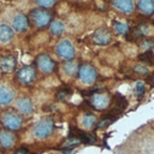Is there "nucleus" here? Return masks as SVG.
<instances>
[{
  "label": "nucleus",
  "mask_w": 154,
  "mask_h": 154,
  "mask_svg": "<svg viewBox=\"0 0 154 154\" xmlns=\"http://www.w3.org/2000/svg\"><path fill=\"white\" fill-rule=\"evenodd\" d=\"M93 41L97 45H107L111 41V34L103 28L97 29L93 35Z\"/></svg>",
  "instance_id": "nucleus-11"
},
{
  "label": "nucleus",
  "mask_w": 154,
  "mask_h": 154,
  "mask_svg": "<svg viewBox=\"0 0 154 154\" xmlns=\"http://www.w3.org/2000/svg\"><path fill=\"white\" fill-rule=\"evenodd\" d=\"M146 91V88H144V83L143 82H137L136 83V87H135V93L137 96H142Z\"/></svg>",
  "instance_id": "nucleus-24"
},
{
  "label": "nucleus",
  "mask_w": 154,
  "mask_h": 154,
  "mask_svg": "<svg viewBox=\"0 0 154 154\" xmlns=\"http://www.w3.org/2000/svg\"><path fill=\"white\" fill-rule=\"evenodd\" d=\"M16 154H28V152L25 149H19V150L16 152Z\"/></svg>",
  "instance_id": "nucleus-29"
},
{
  "label": "nucleus",
  "mask_w": 154,
  "mask_h": 154,
  "mask_svg": "<svg viewBox=\"0 0 154 154\" xmlns=\"http://www.w3.org/2000/svg\"><path fill=\"white\" fill-rule=\"evenodd\" d=\"M49 30H51V32H52L53 35H60V34L64 32L65 26H64L63 22H60V20H54V22H52V24H51V26H49Z\"/></svg>",
  "instance_id": "nucleus-19"
},
{
  "label": "nucleus",
  "mask_w": 154,
  "mask_h": 154,
  "mask_svg": "<svg viewBox=\"0 0 154 154\" xmlns=\"http://www.w3.org/2000/svg\"><path fill=\"white\" fill-rule=\"evenodd\" d=\"M78 77L84 84H90L96 79V71L90 65H82L78 69Z\"/></svg>",
  "instance_id": "nucleus-6"
},
{
  "label": "nucleus",
  "mask_w": 154,
  "mask_h": 154,
  "mask_svg": "<svg viewBox=\"0 0 154 154\" xmlns=\"http://www.w3.org/2000/svg\"><path fill=\"white\" fill-rule=\"evenodd\" d=\"M137 6H138V10L147 16L154 12V0H138Z\"/></svg>",
  "instance_id": "nucleus-18"
},
{
  "label": "nucleus",
  "mask_w": 154,
  "mask_h": 154,
  "mask_svg": "<svg viewBox=\"0 0 154 154\" xmlns=\"http://www.w3.org/2000/svg\"><path fill=\"white\" fill-rule=\"evenodd\" d=\"M67 94H69V91H67V90H64V91H59V93L57 94V96H58L59 99H64L65 96H67Z\"/></svg>",
  "instance_id": "nucleus-28"
},
{
  "label": "nucleus",
  "mask_w": 154,
  "mask_h": 154,
  "mask_svg": "<svg viewBox=\"0 0 154 154\" xmlns=\"http://www.w3.org/2000/svg\"><path fill=\"white\" fill-rule=\"evenodd\" d=\"M57 0H36V4L41 7H52L55 4Z\"/></svg>",
  "instance_id": "nucleus-25"
},
{
  "label": "nucleus",
  "mask_w": 154,
  "mask_h": 154,
  "mask_svg": "<svg viewBox=\"0 0 154 154\" xmlns=\"http://www.w3.org/2000/svg\"><path fill=\"white\" fill-rule=\"evenodd\" d=\"M54 130V122L52 118H43L36 123L34 128V135L37 138H46L52 135Z\"/></svg>",
  "instance_id": "nucleus-2"
},
{
  "label": "nucleus",
  "mask_w": 154,
  "mask_h": 154,
  "mask_svg": "<svg viewBox=\"0 0 154 154\" xmlns=\"http://www.w3.org/2000/svg\"><path fill=\"white\" fill-rule=\"evenodd\" d=\"M95 122H96V118H95V116L91 114V113H87V114H84L83 118H82V125H83L84 128H87V129L91 128V126L95 124Z\"/></svg>",
  "instance_id": "nucleus-21"
},
{
  "label": "nucleus",
  "mask_w": 154,
  "mask_h": 154,
  "mask_svg": "<svg viewBox=\"0 0 154 154\" xmlns=\"http://www.w3.org/2000/svg\"><path fill=\"white\" fill-rule=\"evenodd\" d=\"M16 67V59L12 55H6L0 60V70L5 73L12 72Z\"/></svg>",
  "instance_id": "nucleus-13"
},
{
  "label": "nucleus",
  "mask_w": 154,
  "mask_h": 154,
  "mask_svg": "<svg viewBox=\"0 0 154 154\" xmlns=\"http://www.w3.org/2000/svg\"><path fill=\"white\" fill-rule=\"evenodd\" d=\"M35 70L31 66H24L17 72V79L22 84H30L35 79Z\"/></svg>",
  "instance_id": "nucleus-8"
},
{
  "label": "nucleus",
  "mask_w": 154,
  "mask_h": 154,
  "mask_svg": "<svg viewBox=\"0 0 154 154\" xmlns=\"http://www.w3.org/2000/svg\"><path fill=\"white\" fill-rule=\"evenodd\" d=\"M1 123L2 125L8 130H18L22 128L23 119L20 116L13 113V112H5L1 116Z\"/></svg>",
  "instance_id": "nucleus-3"
},
{
  "label": "nucleus",
  "mask_w": 154,
  "mask_h": 154,
  "mask_svg": "<svg viewBox=\"0 0 154 154\" xmlns=\"http://www.w3.org/2000/svg\"><path fill=\"white\" fill-rule=\"evenodd\" d=\"M14 97V91L5 84H0V105H8Z\"/></svg>",
  "instance_id": "nucleus-12"
},
{
  "label": "nucleus",
  "mask_w": 154,
  "mask_h": 154,
  "mask_svg": "<svg viewBox=\"0 0 154 154\" xmlns=\"http://www.w3.org/2000/svg\"><path fill=\"white\" fill-rule=\"evenodd\" d=\"M116 154H154V119L135 129L119 146Z\"/></svg>",
  "instance_id": "nucleus-1"
},
{
  "label": "nucleus",
  "mask_w": 154,
  "mask_h": 154,
  "mask_svg": "<svg viewBox=\"0 0 154 154\" xmlns=\"http://www.w3.org/2000/svg\"><path fill=\"white\" fill-rule=\"evenodd\" d=\"M16 107L23 114H29V113H32V111H34V107H32L31 101L29 99H26V97H20L17 101Z\"/></svg>",
  "instance_id": "nucleus-15"
},
{
  "label": "nucleus",
  "mask_w": 154,
  "mask_h": 154,
  "mask_svg": "<svg viewBox=\"0 0 154 154\" xmlns=\"http://www.w3.org/2000/svg\"><path fill=\"white\" fill-rule=\"evenodd\" d=\"M36 65H37V67H38L42 72H45V73H51V72H53V71L55 70V63H54L53 59H52L49 55H47V54H41V55H38L37 59H36Z\"/></svg>",
  "instance_id": "nucleus-7"
},
{
  "label": "nucleus",
  "mask_w": 154,
  "mask_h": 154,
  "mask_svg": "<svg viewBox=\"0 0 154 154\" xmlns=\"http://www.w3.org/2000/svg\"><path fill=\"white\" fill-rule=\"evenodd\" d=\"M30 17L37 28H45L52 20V14L46 10H32Z\"/></svg>",
  "instance_id": "nucleus-4"
},
{
  "label": "nucleus",
  "mask_w": 154,
  "mask_h": 154,
  "mask_svg": "<svg viewBox=\"0 0 154 154\" xmlns=\"http://www.w3.org/2000/svg\"><path fill=\"white\" fill-rule=\"evenodd\" d=\"M76 138H77L79 142L87 143V144H90V143H94V142H95V140H94L90 135H88V134H85V132H83V131H81V130H76Z\"/></svg>",
  "instance_id": "nucleus-20"
},
{
  "label": "nucleus",
  "mask_w": 154,
  "mask_h": 154,
  "mask_svg": "<svg viewBox=\"0 0 154 154\" xmlns=\"http://www.w3.org/2000/svg\"><path fill=\"white\" fill-rule=\"evenodd\" d=\"M64 69H65V72H66L67 75H75V73L77 72V66H76L75 64H72V63H67V64L64 66Z\"/></svg>",
  "instance_id": "nucleus-23"
},
{
  "label": "nucleus",
  "mask_w": 154,
  "mask_h": 154,
  "mask_svg": "<svg viewBox=\"0 0 154 154\" xmlns=\"http://www.w3.org/2000/svg\"><path fill=\"white\" fill-rule=\"evenodd\" d=\"M112 4L116 8H118L122 12H125V13H130L134 10V1L132 0H113Z\"/></svg>",
  "instance_id": "nucleus-16"
},
{
  "label": "nucleus",
  "mask_w": 154,
  "mask_h": 154,
  "mask_svg": "<svg viewBox=\"0 0 154 154\" xmlns=\"http://www.w3.org/2000/svg\"><path fill=\"white\" fill-rule=\"evenodd\" d=\"M112 120H113L112 118H107V119L105 118L102 122H100V123H99V128H105V126H107L109 123H112Z\"/></svg>",
  "instance_id": "nucleus-26"
},
{
  "label": "nucleus",
  "mask_w": 154,
  "mask_h": 154,
  "mask_svg": "<svg viewBox=\"0 0 154 154\" xmlns=\"http://www.w3.org/2000/svg\"><path fill=\"white\" fill-rule=\"evenodd\" d=\"M114 29L119 34H123V35H125L128 32V30H129V28H128V25L125 23H119V22H114Z\"/></svg>",
  "instance_id": "nucleus-22"
},
{
  "label": "nucleus",
  "mask_w": 154,
  "mask_h": 154,
  "mask_svg": "<svg viewBox=\"0 0 154 154\" xmlns=\"http://www.w3.org/2000/svg\"><path fill=\"white\" fill-rule=\"evenodd\" d=\"M16 143V137L13 134H11L10 131L2 130L0 131V144L4 148H11L13 147V144Z\"/></svg>",
  "instance_id": "nucleus-14"
},
{
  "label": "nucleus",
  "mask_w": 154,
  "mask_h": 154,
  "mask_svg": "<svg viewBox=\"0 0 154 154\" xmlns=\"http://www.w3.org/2000/svg\"><path fill=\"white\" fill-rule=\"evenodd\" d=\"M90 103L96 109H103L109 105L108 94H95L90 99Z\"/></svg>",
  "instance_id": "nucleus-9"
},
{
  "label": "nucleus",
  "mask_w": 154,
  "mask_h": 154,
  "mask_svg": "<svg viewBox=\"0 0 154 154\" xmlns=\"http://www.w3.org/2000/svg\"><path fill=\"white\" fill-rule=\"evenodd\" d=\"M12 25H13V29L19 31V32H24L26 31V29L29 28V20H28V17L24 16L23 13H18L14 16L13 20H12Z\"/></svg>",
  "instance_id": "nucleus-10"
},
{
  "label": "nucleus",
  "mask_w": 154,
  "mask_h": 154,
  "mask_svg": "<svg viewBox=\"0 0 154 154\" xmlns=\"http://www.w3.org/2000/svg\"><path fill=\"white\" fill-rule=\"evenodd\" d=\"M13 37V29L7 24H0V42L7 43Z\"/></svg>",
  "instance_id": "nucleus-17"
},
{
  "label": "nucleus",
  "mask_w": 154,
  "mask_h": 154,
  "mask_svg": "<svg viewBox=\"0 0 154 154\" xmlns=\"http://www.w3.org/2000/svg\"><path fill=\"white\" fill-rule=\"evenodd\" d=\"M153 83H154V81H153Z\"/></svg>",
  "instance_id": "nucleus-30"
},
{
  "label": "nucleus",
  "mask_w": 154,
  "mask_h": 154,
  "mask_svg": "<svg viewBox=\"0 0 154 154\" xmlns=\"http://www.w3.org/2000/svg\"><path fill=\"white\" fill-rule=\"evenodd\" d=\"M55 53H57L60 58H63V59L70 61V60H72L73 57H75V48H73L72 43H71L69 40H63V41H60V42L58 43V46H57V48H55Z\"/></svg>",
  "instance_id": "nucleus-5"
},
{
  "label": "nucleus",
  "mask_w": 154,
  "mask_h": 154,
  "mask_svg": "<svg viewBox=\"0 0 154 154\" xmlns=\"http://www.w3.org/2000/svg\"><path fill=\"white\" fill-rule=\"evenodd\" d=\"M135 71L138 72V73H142V75L147 73V69H146V66H141V65L135 66Z\"/></svg>",
  "instance_id": "nucleus-27"
}]
</instances>
